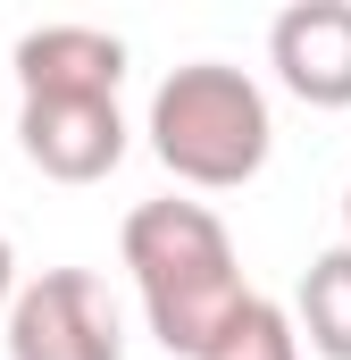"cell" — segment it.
I'll list each match as a JSON object with an SVG mask.
<instances>
[{"label":"cell","instance_id":"9c48e42d","mask_svg":"<svg viewBox=\"0 0 351 360\" xmlns=\"http://www.w3.org/2000/svg\"><path fill=\"white\" fill-rule=\"evenodd\" d=\"M8 302H17V252H8V235H0V319H8Z\"/></svg>","mask_w":351,"mask_h":360},{"label":"cell","instance_id":"ba28073f","mask_svg":"<svg viewBox=\"0 0 351 360\" xmlns=\"http://www.w3.org/2000/svg\"><path fill=\"white\" fill-rule=\"evenodd\" d=\"M201 360H301V335H293V310H276L267 293H251L234 319H226V335L209 344Z\"/></svg>","mask_w":351,"mask_h":360},{"label":"cell","instance_id":"6da1fadb","mask_svg":"<svg viewBox=\"0 0 351 360\" xmlns=\"http://www.w3.org/2000/svg\"><path fill=\"white\" fill-rule=\"evenodd\" d=\"M117 252L134 269V293H143L151 335L176 360H201L226 335V319L251 302V285L234 269V235L218 226L209 201H143V210H126Z\"/></svg>","mask_w":351,"mask_h":360},{"label":"cell","instance_id":"5b68a950","mask_svg":"<svg viewBox=\"0 0 351 360\" xmlns=\"http://www.w3.org/2000/svg\"><path fill=\"white\" fill-rule=\"evenodd\" d=\"M17 151L51 184H100L126 160V117H117V101H25Z\"/></svg>","mask_w":351,"mask_h":360},{"label":"cell","instance_id":"7a4b0ae2","mask_svg":"<svg viewBox=\"0 0 351 360\" xmlns=\"http://www.w3.org/2000/svg\"><path fill=\"white\" fill-rule=\"evenodd\" d=\"M151 151H159V168L176 184H192V193H234V184H251L267 168V151H276V117H267V92L243 76V68H226V59H192V68H176L168 84L151 92Z\"/></svg>","mask_w":351,"mask_h":360},{"label":"cell","instance_id":"52a82bcc","mask_svg":"<svg viewBox=\"0 0 351 360\" xmlns=\"http://www.w3.org/2000/svg\"><path fill=\"white\" fill-rule=\"evenodd\" d=\"M293 335H310L318 360H351V252H318L293 293Z\"/></svg>","mask_w":351,"mask_h":360},{"label":"cell","instance_id":"8992f818","mask_svg":"<svg viewBox=\"0 0 351 360\" xmlns=\"http://www.w3.org/2000/svg\"><path fill=\"white\" fill-rule=\"evenodd\" d=\"M17 92L25 101H117L126 84V42L100 25H34L17 34Z\"/></svg>","mask_w":351,"mask_h":360},{"label":"cell","instance_id":"3957f363","mask_svg":"<svg viewBox=\"0 0 351 360\" xmlns=\"http://www.w3.org/2000/svg\"><path fill=\"white\" fill-rule=\"evenodd\" d=\"M8 360H126L117 302L92 269H42L8 302Z\"/></svg>","mask_w":351,"mask_h":360},{"label":"cell","instance_id":"30bf717a","mask_svg":"<svg viewBox=\"0 0 351 360\" xmlns=\"http://www.w3.org/2000/svg\"><path fill=\"white\" fill-rule=\"evenodd\" d=\"M343 252H351V184H343Z\"/></svg>","mask_w":351,"mask_h":360},{"label":"cell","instance_id":"277c9868","mask_svg":"<svg viewBox=\"0 0 351 360\" xmlns=\"http://www.w3.org/2000/svg\"><path fill=\"white\" fill-rule=\"evenodd\" d=\"M267 68L310 109H351V0H293L267 25Z\"/></svg>","mask_w":351,"mask_h":360}]
</instances>
